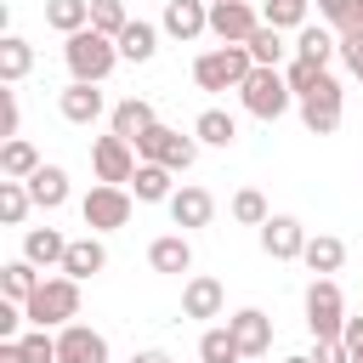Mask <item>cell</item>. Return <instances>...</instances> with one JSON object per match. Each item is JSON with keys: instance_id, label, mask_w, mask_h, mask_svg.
<instances>
[{"instance_id": "1", "label": "cell", "mask_w": 363, "mask_h": 363, "mask_svg": "<svg viewBox=\"0 0 363 363\" xmlns=\"http://www.w3.org/2000/svg\"><path fill=\"white\" fill-rule=\"evenodd\" d=\"M62 62H68V74H74L79 85H102V79L119 68V40H108V34H96V28H79V34L62 40Z\"/></svg>"}, {"instance_id": "2", "label": "cell", "mask_w": 363, "mask_h": 363, "mask_svg": "<svg viewBox=\"0 0 363 363\" xmlns=\"http://www.w3.org/2000/svg\"><path fill=\"white\" fill-rule=\"evenodd\" d=\"M250 74H255L250 45H210V51L193 57V85L199 91H238Z\"/></svg>"}, {"instance_id": "3", "label": "cell", "mask_w": 363, "mask_h": 363, "mask_svg": "<svg viewBox=\"0 0 363 363\" xmlns=\"http://www.w3.org/2000/svg\"><path fill=\"white\" fill-rule=\"evenodd\" d=\"M28 323L34 329H68L74 318H79V284L68 278V272H51V278H40V289L28 295Z\"/></svg>"}, {"instance_id": "4", "label": "cell", "mask_w": 363, "mask_h": 363, "mask_svg": "<svg viewBox=\"0 0 363 363\" xmlns=\"http://www.w3.org/2000/svg\"><path fill=\"white\" fill-rule=\"evenodd\" d=\"M238 102H244V113H255V119H284L289 108H295V91H289V79H284V68H255L244 85H238Z\"/></svg>"}, {"instance_id": "5", "label": "cell", "mask_w": 363, "mask_h": 363, "mask_svg": "<svg viewBox=\"0 0 363 363\" xmlns=\"http://www.w3.org/2000/svg\"><path fill=\"white\" fill-rule=\"evenodd\" d=\"M306 329H312V340H340V329H346V295H340V284L335 278H312L306 284Z\"/></svg>"}, {"instance_id": "6", "label": "cell", "mask_w": 363, "mask_h": 363, "mask_svg": "<svg viewBox=\"0 0 363 363\" xmlns=\"http://www.w3.org/2000/svg\"><path fill=\"white\" fill-rule=\"evenodd\" d=\"M130 210H136V193L130 187H108V182H91V193L79 199V216H85V227L96 238L102 233H119L130 221Z\"/></svg>"}, {"instance_id": "7", "label": "cell", "mask_w": 363, "mask_h": 363, "mask_svg": "<svg viewBox=\"0 0 363 363\" xmlns=\"http://www.w3.org/2000/svg\"><path fill=\"white\" fill-rule=\"evenodd\" d=\"M136 159H147V164H164V170H193V159H199V136L187 130H170V125H153L142 142H136Z\"/></svg>"}, {"instance_id": "8", "label": "cell", "mask_w": 363, "mask_h": 363, "mask_svg": "<svg viewBox=\"0 0 363 363\" xmlns=\"http://www.w3.org/2000/svg\"><path fill=\"white\" fill-rule=\"evenodd\" d=\"M340 119H346V91H340V79L329 74L312 96H301V125H306L312 136H335Z\"/></svg>"}, {"instance_id": "9", "label": "cell", "mask_w": 363, "mask_h": 363, "mask_svg": "<svg viewBox=\"0 0 363 363\" xmlns=\"http://www.w3.org/2000/svg\"><path fill=\"white\" fill-rule=\"evenodd\" d=\"M136 147L125 142V136H96L91 142V170H96V182H108V187H130V176H136Z\"/></svg>"}, {"instance_id": "10", "label": "cell", "mask_w": 363, "mask_h": 363, "mask_svg": "<svg viewBox=\"0 0 363 363\" xmlns=\"http://www.w3.org/2000/svg\"><path fill=\"white\" fill-rule=\"evenodd\" d=\"M255 28H261V11L250 0H210V34L221 45H250Z\"/></svg>"}, {"instance_id": "11", "label": "cell", "mask_w": 363, "mask_h": 363, "mask_svg": "<svg viewBox=\"0 0 363 363\" xmlns=\"http://www.w3.org/2000/svg\"><path fill=\"white\" fill-rule=\"evenodd\" d=\"M57 113H62L68 125H96V119L113 113V108H108L102 85H79V79H68V85L57 91Z\"/></svg>"}, {"instance_id": "12", "label": "cell", "mask_w": 363, "mask_h": 363, "mask_svg": "<svg viewBox=\"0 0 363 363\" xmlns=\"http://www.w3.org/2000/svg\"><path fill=\"white\" fill-rule=\"evenodd\" d=\"M159 28L170 34V40H199V34H210V0H164V17H159Z\"/></svg>"}, {"instance_id": "13", "label": "cell", "mask_w": 363, "mask_h": 363, "mask_svg": "<svg viewBox=\"0 0 363 363\" xmlns=\"http://www.w3.org/2000/svg\"><path fill=\"white\" fill-rule=\"evenodd\" d=\"M57 363H108V340L74 318L68 329H57Z\"/></svg>"}, {"instance_id": "14", "label": "cell", "mask_w": 363, "mask_h": 363, "mask_svg": "<svg viewBox=\"0 0 363 363\" xmlns=\"http://www.w3.org/2000/svg\"><path fill=\"white\" fill-rule=\"evenodd\" d=\"M164 210H170V221H176L182 233H199V227L216 221V199H210V187H193V182L176 187V199H170Z\"/></svg>"}, {"instance_id": "15", "label": "cell", "mask_w": 363, "mask_h": 363, "mask_svg": "<svg viewBox=\"0 0 363 363\" xmlns=\"http://www.w3.org/2000/svg\"><path fill=\"white\" fill-rule=\"evenodd\" d=\"M255 238H261V250H267L272 261H301V255H306V227H301L295 216H272Z\"/></svg>"}, {"instance_id": "16", "label": "cell", "mask_w": 363, "mask_h": 363, "mask_svg": "<svg viewBox=\"0 0 363 363\" xmlns=\"http://www.w3.org/2000/svg\"><path fill=\"white\" fill-rule=\"evenodd\" d=\"M221 312H227V289H221V278L193 272V278L182 284V318H221Z\"/></svg>"}, {"instance_id": "17", "label": "cell", "mask_w": 363, "mask_h": 363, "mask_svg": "<svg viewBox=\"0 0 363 363\" xmlns=\"http://www.w3.org/2000/svg\"><path fill=\"white\" fill-rule=\"evenodd\" d=\"M227 329H233V340H238V352H244V357H267V352H272V318H267L261 306L233 312V318H227Z\"/></svg>"}, {"instance_id": "18", "label": "cell", "mask_w": 363, "mask_h": 363, "mask_svg": "<svg viewBox=\"0 0 363 363\" xmlns=\"http://www.w3.org/2000/svg\"><path fill=\"white\" fill-rule=\"evenodd\" d=\"M153 125H159V119H153V102H147V96H119V102H113V113H108V130H113V136H125L130 147H136Z\"/></svg>"}, {"instance_id": "19", "label": "cell", "mask_w": 363, "mask_h": 363, "mask_svg": "<svg viewBox=\"0 0 363 363\" xmlns=\"http://www.w3.org/2000/svg\"><path fill=\"white\" fill-rule=\"evenodd\" d=\"M147 267H153V272H170V278L193 272V244H187V233H159V238L147 244Z\"/></svg>"}, {"instance_id": "20", "label": "cell", "mask_w": 363, "mask_h": 363, "mask_svg": "<svg viewBox=\"0 0 363 363\" xmlns=\"http://www.w3.org/2000/svg\"><path fill=\"white\" fill-rule=\"evenodd\" d=\"M102 267H108V244H102L96 233H85V238H74V244H68V255H62V267H57V272H68L74 284H85V278H96Z\"/></svg>"}, {"instance_id": "21", "label": "cell", "mask_w": 363, "mask_h": 363, "mask_svg": "<svg viewBox=\"0 0 363 363\" xmlns=\"http://www.w3.org/2000/svg\"><path fill=\"white\" fill-rule=\"evenodd\" d=\"M68 170L62 164H40L34 176H28V199H34V210H62L68 204Z\"/></svg>"}, {"instance_id": "22", "label": "cell", "mask_w": 363, "mask_h": 363, "mask_svg": "<svg viewBox=\"0 0 363 363\" xmlns=\"http://www.w3.org/2000/svg\"><path fill=\"white\" fill-rule=\"evenodd\" d=\"M176 170H164V164H136V176H130V193H136V204H170L176 199V182H170Z\"/></svg>"}, {"instance_id": "23", "label": "cell", "mask_w": 363, "mask_h": 363, "mask_svg": "<svg viewBox=\"0 0 363 363\" xmlns=\"http://www.w3.org/2000/svg\"><path fill=\"white\" fill-rule=\"evenodd\" d=\"M68 244H74V238H62L57 227H28V233H23V261H34V267H62Z\"/></svg>"}, {"instance_id": "24", "label": "cell", "mask_w": 363, "mask_h": 363, "mask_svg": "<svg viewBox=\"0 0 363 363\" xmlns=\"http://www.w3.org/2000/svg\"><path fill=\"white\" fill-rule=\"evenodd\" d=\"M40 164H45V159H40V147H34L28 136H11V142H0V176H6V182H28Z\"/></svg>"}, {"instance_id": "25", "label": "cell", "mask_w": 363, "mask_h": 363, "mask_svg": "<svg viewBox=\"0 0 363 363\" xmlns=\"http://www.w3.org/2000/svg\"><path fill=\"white\" fill-rule=\"evenodd\" d=\"M193 136H199V147H233L238 142V119L227 108H204L193 119Z\"/></svg>"}, {"instance_id": "26", "label": "cell", "mask_w": 363, "mask_h": 363, "mask_svg": "<svg viewBox=\"0 0 363 363\" xmlns=\"http://www.w3.org/2000/svg\"><path fill=\"white\" fill-rule=\"evenodd\" d=\"M159 34H164V28H153V23H142V17H130V28L119 34V62H153Z\"/></svg>"}, {"instance_id": "27", "label": "cell", "mask_w": 363, "mask_h": 363, "mask_svg": "<svg viewBox=\"0 0 363 363\" xmlns=\"http://www.w3.org/2000/svg\"><path fill=\"white\" fill-rule=\"evenodd\" d=\"M295 57H306V62L329 68V57H340V34H335V28H318V23H306V28L295 34Z\"/></svg>"}, {"instance_id": "28", "label": "cell", "mask_w": 363, "mask_h": 363, "mask_svg": "<svg viewBox=\"0 0 363 363\" xmlns=\"http://www.w3.org/2000/svg\"><path fill=\"white\" fill-rule=\"evenodd\" d=\"M306 272L312 278H329V272H340V261H346V244L335 238V233H318V238H306Z\"/></svg>"}, {"instance_id": "29", "label": "cell", "mask_w": 363, "mask_h": 363, "mask_svg": "<svg viewBox=\"0 0 363 363\" xmlns=\"http://www.w3.org/2000/svg\"><path fill=\"white\" fill-rule=\"evenodd\" d=\"M34 289H40V267H34V261H23V255H17V261H6V267H0V295H6V301L28 306V295H34Z\"/></svg>"}, {"instance_id": "30", "label": "cell", "mask_w": 363, "mask_h": 363, "mask_svg": "<svg viewBox=\"0 0 363 363\" xmlns=\"http://www.w3.org/2000/svg\"><path fill=\"white\" fill-rule=\"evenodd\" d=\"M28 68H34V45H28L23 34H6V40H0V79H6V85H23Z\"/></svg>"}, {"instance_id": "31", "label": "cell", "mask_w": 363, "mask_h": 363, "mask_svg": "<svg viewBox=\"0 0 363 363\" xmlns=\"http://www.w3.org/2000/svg\"><path fill=\"white\" fill-rule=\"evenodd\" d=\"M45 23L68 40V34L91 28V0H45Z\"/></svg>"}, {"instance_id": "32", "label": "cell", "mask_w": 363, "mask_h": 363, "mask_svg": "<svg viewBox=\"0 0 363 363\" xmlns=\"http://www.w3.org/2000/svg\"><path fill=\"white\" fill-rule=\"evenodd\" d=\"M227 210H233V221H238V227H255V233L272 221V210H267V193H261V187H238Z\"/></svg>"}, {"instance_id": "33", "label": "cell", "mask_w": 363, "mask_h": 363, "mask_svg": "<svg viewBox=\"0 0 363 363\" xmlns=\"http://www.w3.org/2000/svg\"><path fill=\"white\" fill-rule=\"evenodd\" d=\"M199 363H244V352H238V340H233L227 323H216V329L199 335Z\"/></svg>"}, {"instance_id": "34", "label": "cell", "mask_w": 363, "mask_h": 363, "mask_svg": "<svg viewBox=\"0 0 363 363\" xmlns=\"http://www.w3.org/2000/svg\"><path fill=\"white\" fill-rule=\"evenodd\" d=\"M306 6H312V0H267V6H261V23L278 28V34H289V28L301 34V28H306Z\"/></svg>"}, {"instance_id": "35", "label": "cell", "mask_w": 363, "mask_h": 363, "mask_svg": "<svg viewBox=\"0 0 363 363\" xmlns=\"http://www.w3.org/2000/svg\"><path fill=\"white\" fill-rule=\"evenodd\" d=\"M284 79H289V91H295V102H301V96H312V91L329 79V68H318V62H306V57H289V62H284Z\"/></svg>"}, {"instance_id": "36", "label": "cell", "mask_w": 363, "mask_h": 363, "mask_svg": "<svg viewBox=\"0 0 363 363\" xmlns=\"http://www.w3.org/2000/svg\"><path fill=\"white\" fill-rule=\"evenodd\" d=\"M28 210H34L28 182H0V221H6V227H23V221H28Z\"/></svg>"}, {"instance_id": "37", "label": "cell", "mask_w": 363, "mask_h": 363, "mask_svg": "<svg viewBox=\"0 0 363 363\" xmlns=\"http://www.w3.org/2000/svg\"><path fill=\"white\" fill-rule=\"evenodd\" d=\"M91 28H96V34H108V40H119V34L130 28L125 0H91Z\"/></svg>"}, {"instance_id": "38", "label": "cell", "mask_w": 363, "mask_h": 363, "mask_svg": "<svg viewBox=\"0 0 363 363\" xmlns=\"http://www.w3.org/2000/svg\"><path fill=\"white\" fill-rule=\"evenodd\" d=\"M318 11H323V23L335 34H357L363 28V0H318Z\"/></svg>"}, {"instance_id": "39", "label": "cell", "mask_w": 363, "mask_h": 363, "mask_svg": "<svg viewBox=\"0 0 363 363\" xmlns=\"http://www.w3.org/2000/svg\"><path fill=\"white\" fill-rule=\"evenodd\" d=\"M284 51H289V45H284V34H278V28H267V23L250 34V57H255V68H278V62H284Z\"/></svg>"}, {"instance_id": "40", "label": "cell", "mask_w": 363, "mask_h": 363, "mask_svg": "<svg viewBox=\"0 0 363 363\" xmlns=\"http://www.w3.org/2000/svg\"><path fill=\"white\" fill-rule=\"evenodd\" d=\"M17 346H23V363H57V335L51 329H28Z\"/></svg>"}, {"instance_id": "41", "label": "cell", "mask_w": 363, "mask_h": 363, "mask_svg": "<svg viewBox=\"0 0 363 363\" xmlns=\"http://www.w3.org/2000/svg\"><path fill=\"white\" fill-rule=\"evenodd\" d=\"M340 62H346L352 79L363 85V28H357V34H340Z\"/></svg>"}, {"instance_id": "42", "label": "cell", "mask_w": 363, "mask_h": 363, "mask_svg": "<svg viewBox=\"0 0 363 363\" xmlns=\"http://www.w3.org/2000/svg\"><path fill=\"white\" fill-rule=\"evenodd\" d=\"M17 125H23V108H17V91H0V130H6V142L17 136Z\"/></svg>"}, {"instance_id": "43", "label": "cell", "mask_w": 363, "mask_h": 363, "mask_svg": "<svg viewBox=\"0 0 363 363\" xmlns=\"http://www.w3.org/2000/svg\"><path fill=\"white\" fill-rule=\"evenodd\" d=\"M318 363H352V352H346V340H318V352H312Z\"/></svg>"}, {"instance_id": "44", "label": "cell", "mask_w": 363, "mask_h": 363, "mask_svg": "<svg viewBox=\"0 0 363 363\" xmlns=\"http://www.w3.org/2000/svg\"><path fill=\"white\" fill-rule=\"evenodd\" d=\"M340 340H346V352H363V318H346Z\"/></svg>"}, {"instance_id": "45", "label": "cell", "mask_w": 363, "mask_h": 363, "mask_svg": "<svg viewBox=\"0 0 363 363\" xmlns=\"http://www.w3.org/2000/svg\"><path fill=\"white\" fill-rule=\"evenodd\" d=\"M0 363H23V346L17 340H0Z\"/></svg>"}, {"instance_id": "46", "label": "cell", "mask_w": 363, "mask_h": 363, "mask_svg": "<svg viewBox=\"0 0 363 363\" xmlns=\"http://www.w3.org/2000/svg\"><path fill=\"white\" fill-rule=\"evenodd\" d=\"M130 363H170V352H159V346H147V352H136Z\"/></svg>"}, {"instance_id": "47", "label": "cell", "mask_w": 363, "mask_h": 363, "mask_svg": "<svg viewBox=\"0 0 363 363\" xmlns=\"http://www.w3.org/2000/svg\"><path fill=\"white\" fill-rule=\"evenodd\" d=\"M284 363H318V357H312V352H295V357H284Z\"/></svg>"}, {"instance_id": "48", "label": "cell", "mask_w": 363, "mask_h": 363, "mask_svg": "<svg viewBox=\"0 0 363 363\" xmlns=\"http://www.w3.org/2000/svg\"><path fill=\"white\" fill-rule=\"evenodd\" d=\"M352 363H363V352H352Z\"/></svg>"}, {"instance_id": "49", "label": "cell", "mask_w": 363, "mask_h": 363, "mask_svg": "<svg viewBox=\"0 0 363 363\" xmlns=\"http://www.w3.org/2000/svg\"><path fill=\"white\" fill-rule=\"evenodd\" d=\"M244 363H261V357H244Z\"/></svg>"}]
</instances>
